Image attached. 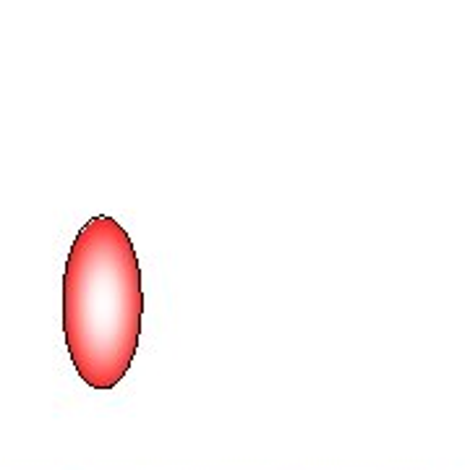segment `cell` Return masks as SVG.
I'll use <instances>...</instances> for the list:
<instances>
[{"instance_id": "1", "label": "cell", "mask_w": 470, "mask_h": 470, "mask_svg": "<svg viewBox=\"0 0 470 470\" xmlns=\"http://www.w3.org/2000/svg\"><path fill=\"white\" fill-rule=\"evenodd\" d=\"M144 319L136 246L107 214L86 220L64 272V335L71 364L86 387L107 392L126 379Z\"/></svg>"}]
</instances>
